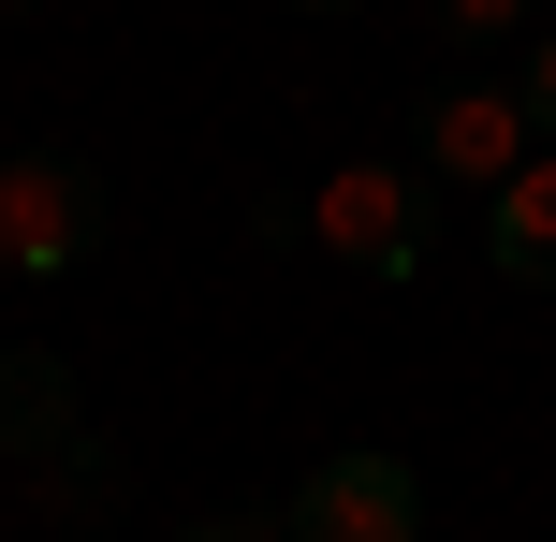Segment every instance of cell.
Segmentation results:
<instances>
[{
    "label": "cell",
    "instance_id": "cell-1",
    "mask_svg": "<svg viewBox=\"0 0 556 542\" xmlns=\"http://www.w3.org/2000/svg\"><path fill=\"white\" fill-rule=\"evenodd\" d=\"M117 191L88 147H0V279H88Z\"/></svg>",
    "mask_w": 556,
    "mask_h": 542
},
{
    "label": "cell",
    "instance_id": "cell-2",
    "mask_svg": "<svg viewBox=\"0 0 556 542\" xmlns=\"http://www.w3.org/2000/svg\"><path fill=\"white\" fill-rule=\"evenodd\" d=\"M307 250L352 264V279H425V250H440V176L425 162H337L323 191H307Z\"/></svg>",
    "mask_w": 556,
    "mask_h": 542
},
{
    "label": "cell",
    "instance_id": "cell-3",
    "mask_svg": "<svg viewBox=\"0 0 556 542\" xmlns=\"http://www.w3.org/2000/svg\"><path fill=\"white\" fill-rule=\"evenodd\" d=\"M528 147H542V133H528V103H513L498 74H440V88L410 103V162L440 176V191H498Z\"/></svg>",
    "mask_w": 556,
    "mask_h": 542
},
{
    "label": "cell",
    "instance_id": "cell-4",
    "mask_svg": "<svg viewBox=\"0 0 556 542\" xmlns=\"http://www.w3.org/2000/svg\"><path fill=\"white\" fill-rule=\"evenodd\" d=\"M278 528L293 542H425V484H410V455H323L278 499Z\"/></svg>",
    "mask_w": 556,
    "mask_h": 542
},
{
    "label": "cell",
    "instance_id": "cell-5",
    "mask_svg": "<svg viewBox=\"0 0 556 542\" xmlns=\"http://www.w3.org/2000/svg\"><path fill=\"white\" fill-rule=\"evenodd\" d=\"M483 264H498L513 293H556V147H528V162L483 191Z\"/></svg>",
    "mask_w": 556,
    "mask_h": 542
},
{
    "label": "cell",
    "instance_id": "cell-6",
    "mask_svg": "<svg viewBox=\"0 0 556 542\" xmlns=\"http://www.w3.org/2000/svg\"><path fill=\"white\" fill-rule=\"evenodd\" d=\"M59 440H88L74 367H59V352H29V338H0V455H15V469H45Z\"/></svg>",
    "mask_w": 556,
    "mask_h": 542
},
{
    "label": "cell",
    "instance_id": "cell-7",
    "mask_svg": "<svg viewBox=\"0 0 556 542\" xmlns=\"http://www.w3.org/2000/svg\"><path fill=\"white\" fill-rule=\"evenodd\" d=\"M29 499H45V528H103L117 514V455L103 440H59V455L29 469Z\"/></svg>",
    "mask_w": 556,
    "mask_h": 542
},
{
    "label": "cell",
    "instance_id": "cell-8",
    "mask_svg": "<svg viewBox=\"0 0 556 542\" xmlns=\"http://www.w3.org/2000/svg\"><path fill=\"white\" fill-rule=\"evenodd\" d=\"M425 15H440V45H513L542 0H425Z\"/></svg>",
    "mask_w": 556,
    "mask_h": 542
},
{
    "label": "cell",
    "instance_id": "cell-9",
    "mask_svg": "<svg viewBox=\"0 0 556 542\" xmlns=\"http://www.w3.org/2000/svg\"><path fill=\"white\" fill-rule=\"evenodd\" d=\"M513 103H528V133L556 147V29H528V74H513Z\"/></svg>",
    "mask_w": 556,
    "mask_h": 542
},
{
    "label": "cell",
    "instance_id": "cell-10",
    "mask_svg": "<svg viewBox=\"0 0 556 542\" xmlns=\"http://www.w3.org/2000/svg\"><path fill=\"white\" fill-rule=\"evenodd\" d=\"M176 542H293V528H278V514H191Z\"/></svg>",
    "mask_w": 556,
    "mask_h": 542
},
{
    "label": "cell",
    "instance_id": "cell-11",
    "mask_svg": "<svg viewBox=\"0 0 556 542\" xmlns=\"http://www.w3.org/2000/svg\"><path fill=\"white\" fill-rule=\"evenodd\" d=\"M293 15H352V0H293Z\"/></svg>",
    "mask_w": 556,
    "mask_h": 542
},
{
    "label": "cell",
    "instance_id": "cell-12",
    "mask_svg": "<svg viewBox=\"0 0 556 542\" xmlns=\"http://www.w3.org/2000/svg\"><path fill=\"white\" fill-rule=\"evenodd\" d=\"M15 15H29V0H0V29H15Z\"/></svg>",
    "mask_w": 556,
    "mask_h": 542
}]
</instances>
